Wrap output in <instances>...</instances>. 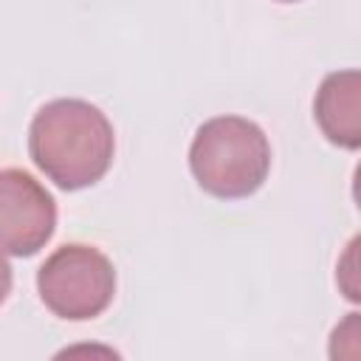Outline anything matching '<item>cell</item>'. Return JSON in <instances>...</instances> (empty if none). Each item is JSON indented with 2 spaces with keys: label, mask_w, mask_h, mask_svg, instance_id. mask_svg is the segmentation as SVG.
<instances>
[{
  "label": "cell",
  "mask_w": 361,
  "mask_h": 361,
  "mask_svg": "<svg viewBox=\"0 0 361 361\" xmlns=\"http://www.w3.org/2000/svg\"><path fill=\"white\" fill-rule=\"evenodd\" d=\"M28 152L37 169L59 189H87L113 164V124L85 99H54L31 118Z\"/></svg>",
  "instance_id": "obj_1"
},
{
  "label": "cell",
  "mask_w": 361,
  "mask_h": 361,
  "mask_svg": "<svg viewBox=\"0 0 361 361\" xmlns=\"http://www.w3.org/2000/svg\"><path fill=\"white\" fill-rule=\"evenodd\" d=\"M189 169L197 186L212 197H248L271 172L268 135L251 118L214 116L203 121L192 138Z\"/></svg>",
  "instance_id": "obj_2"
},
{
  "label": "cell",
  "mask_w": 361,
  "mask_h": 361,
  "mask_svg": "<svg viewBox=\"0 0 361 361\" xmlns=\"http://www.w3.org/2000/svg\"><path fill=\"white\" fill-rule=\"evenodd\" d=\"M37 290L54 316L87 322L110 307L116 293V268L99 248L68 243L37 271Z\"/></svg>",
  "instance_id": "obj_3"
},
{
  "label": "cell",
  "mask_w": 361,
  "mask_h": 361,
  "mask_svg": "<svg viewBox=\"0 0 361 361\" xmlns=\"http://www.w3.org/2000/svg\"><path fill=\"white\" fill-rule=\"evenodd\" d=\"M56 200L23 169H0V251L34 257L54 237Z\"/></svg>",
  "instance_id": "obj_4"
},
{
  "label": "cell",
  "mask_w": 361,
  "mask_h": 361,
  "mask_svg": "<svg viewBox=\"0 0 361 361\" xmlns=\"http://www.w3.org/2000/svg\"><path fill=\"white\" fill-rule=\"evenodd\" d=\"M313 116L324 138L344 149L361 147V73L355 68L327 73L313 99Z\"/></svg>",
  "instance_id": "obj_5"
},
{
  "label": "cell",
  "mask_w": 361,
  "mask_h": 361,
  "mask_svg": "<svg viewBox=\"0 0 361 361\" xmlns=\"http://www.w3.org/2000/svg\"><path fill=\"white\" fill-rule=\"evenodd\" d=\"M11 282H14V276H11V265L6 262V257H3V251H0V305H3L6 296L11 293Z\"/></svg>",
  "instance_id": "obj_6"
},
{
  "label": "cell",
  "mask_w": 361,
  "mask_h": 361,
  "mask_svg": "<svg viewBox=\"0 0 361 361\" xmlns=\"http://www.w3.org/2000/svg\"><path fill=\"white\" fill-rule=\"evenodd\" d=\"M279 3H299V0H279Z\"/></svg>",
  "instance_id": "obj_7"
}]
</instances>
